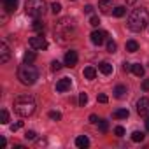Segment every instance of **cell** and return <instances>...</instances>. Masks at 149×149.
<instances>
[{"label": "cell", "instance_id": "1", "mask_svg": "<svg viewBox=\"0 0 149 149\" xmlns=\"http://www.w3.org/2000/svg\"><path fill=\"white\" fill-rule=\"evenodd\" d=\"M147 25H149V13L144 7L133 9L132 14L128 16V28L132 32H142Z\"/></svg>", "mask_w": 149, "mask_h": 149}, {"label": "cell", "instance_id": "2", "mask_svg": "<svg viewBox=\"0 0 149 149\" xmlns=\"http://www.w3.org/2000/svg\"><path fill=\"white\" fill-rule=\"evenodd\" d=\"M74 33H76V23H74V19H70V18H61L54 25V35L61 42H65L67 39H72Z\"/></svg>", "mask_w": 149, "mask_h": 149}, {"label": "cell", "instance_id": "3", "mask_svg": "<svg viewBox=\"0 0 149 149\" xmlns=\"http://www.w3.org/2000/svg\"><path fill=\"white\" fill-rule=\"evenodd\" d=\"M14 112L21 118H28L35 112V102L28 95H21L14 100Z\"/></svg>", "mask_w": 149, "mask_h": 149}, {"label": "cell", "instance_id": "4", "mask_svg": "<svg viewBox=\"0 0 149 149\" xmlns=\"http://www.w3.org/2000/svg\"><path fill=\"white\" fill-rule=\"evenodd\" d=\"M18 79L25 84V86H32L37 83L39 79V70L32 65V63H23L18 68Z\"/></svg>", "mask_w": 149, "mask_h": 149}, {"label": "cell", "instance_id": "5", "mask_svg": "<svg viewBox=\"0 0 149 149\" xmlns=\"http://www.w3.org/2000/svg\"><path fill=\"white\" fill-rule=\"evenodd\" d=\"M25 13L30 18H40L46 13V2H44V0H26Z\"/></svg>", "mask_w": 149, "mask_h": 149}, {"label": "cell", "instance_id": "6", "mask_svg": "<svg viewBox=\"0 0 149 149\" xmlns=\"http://www.w3.org/2000/svg\"><path fill=\"white\" fill-rule=\"evenodd\" d=\"M90 37H91V42L95 46H102L105 42V39H107V32H104V30H93Z\"/></svg>", "mask_w": 149, "mask_h": 149}, {"label": "cell", "instance_id": "7", "mask_svg": "<svg viewBox=\"0 0 149 149\" xmlns=\"http://www.w3.org/2000/svg\"><path fill=\"white\" fill-rule=\"evenodd\" d=\"M28 44H30V47H33V49H47V40H46L42 35L32 37Z\"/></svg>", "mask_w": 149, "mask_h": 149}, {"label": "cell", "instance_id": "8", "mask_svg": "<svg viewBox=\"0 0 149 149\" xmlns=\"http://www.w3.org/2000/svg\"><path fill=\"white\" fill-rule=\"evenodd\" d=\"M137 112L142 118H149V98H140L137 102Z\"/></svg>", "mask_w": 149, "mask_h": 149}, {"label": "cell", "instance_id": "9", "mask_svg": "<svg viewBox=\"0 0 149 149\" xmlns=\"http://www.w3.org/2000/svg\"><path fill=\"white\" fill-rule=\"evenodd\" d=\"M98 9H100L102 14H112V11H114L112 0H100V2H98Z\"/></svg>", "mask_w": 149, "mask_h": 149}, {"label": "cell", "instance_id": "10", "mask_svg": "<svg viewBox=\"0 0 149 149\" xmlns=\"http://www.w3.org/2000/svg\"><path fill=\"white\" fill-rule=\"evenodd\" d=\"M70 86H72L70 79H68V77H63V79H60V81L56 83V91L65 93V91H68V90H70Z\"/></svg>", "mask_w": 149, "mask_h": 149}, {"label": "cell", "instance_id": "11", "mask_svg": "<svg viewBox=\"0 0 149 149\" xmlns=\"http://www.w3.org/2000/svg\"><path fill=\"white\" fill-rule=\"evenodd\" d=\"M77 63V53L76 51H67L65 53V65L67 67H76Z\"/></svg>", "mask_w": 149, "mask_h": 149}, {"label": "cell", "instance_id": "12", "mask_svg": "<svg viewBox=\"0 0 149 149\" xmlns=\"http://www.w3.org/2000/svg\"><path fill=\"white\" fill-rule=\"evenodd\" d=\"M9 58H11L9 47H7V44H6V42H2V44H0V61H2V63H7V61H9Z\"/></svg>", "mask_w": 149, "mask_h": 149}, {"label": "cell", "instance_id": "13", "mask_svg": "<svg viewBox=\"0 0 149 149\" xmlns=\"http://www.w3.org/2000/svg\"><path fill=\"white\" fill-rule=\"evenodd\" d=\"M18 4H19V0H4V7L7 13H14L18 9Z\"/></svg>", "mask_w": 149, "mask_h": 149}, {"label": "cell", "instance_id": "14", "mask_svg": "<svg viewBox=\"0 0 149 149\" xmlns=\"http://www.w3.org/2000/svg\"><path fill=\"white\" fill-rule=\"evenodd\" d=\"M76 146L81 147V149H86V147L90 146V139H88L86 135H79V137L76 139Z\"/></svg>", "mask_w": 149, "mask_h": 149}, {"label": "cell", "instance_id": "15", "mask_svg": "<svg viewBox=\"0 0 149 149\" xmlns=\"http://www.w3.org/2000/svg\"><path fill=\"white\" fill-rule=\"evenodd\" d=\"M98 70L104 74V76H109V74H112V65H111L109 61H102V63L98 65Z\"/></svg>", "mask_w": 149, "mask_h": 149}, {"label": "cell", "instance_id": "16", "mask_svg": "<svg viewBox=\"0 0 149 149\" xmlns=\"http://www.w3.org/2000/svg\"><path fill=\"white\" fill-rule=\"evenodd\" d=\"M83 74H84V77H86L88 81H93V79L97 77V68H95V67H86Z\"/></svg>", "mask_w": 149, "mask_h": 149}, {"label": "cell", "instance_id": "17", "mask_svg": "<svg viewBox=\"0 0 149 149\" xmlns=\"http://www.w3.org/2000/svg\"><path fill=\"white\" fill-rule=\"evenodd\" d=\"M126 93H128V90H126V86H123V84H119V86L114 88V97H116V98H125Z\"/></svg>", "mask_w": 149, "mask_h": 149}, {"label": "cell", "instance_id": "18", "mask_svg": "<svg viewBox=\"0 0 149 149\" xmlns=\"http://www.w3.org/2000/svg\"><path fill=\"white\" fill-rule=\"evenodd\" d=\"M128 116H130L128 109H118V111L112 112V118H116V119H126Z\"/></svg>", "mask_w": 149, "mask_h": 149}, {"label": "cell", "instance_id": "19", "mask_svg": "<svg viewBox=\"0 0 149 149\" xmlns=\"http://www.w3.org/2000/svg\"><path fill=\"white\" fill-rule=\"evenodd\" d=\"M132 72L135 74L137 77H142V76H144V67H142L140 63H133V65H132Z\"/></svg>", "mask_w": 149, "mask_h": 149}, {"label": "cell", "instance_id": "20", "mask_svg": "<svg viewBox=\"0 0 149 149\" xmlns=\"http://www.w3.org/2000/svg\"><path fill=\"white\" fill-rule=\"evenodd\" d=\"M126 51H128V53H137V51H139L137 40H128V42H126Z\"/></svg>", "mask_w": 149, "mask_h": 149}, {"label": "cell", "instance_id": "21", "mask_svg": "<svg viewBox=\"0 0 149 149\" xmlns=\"http://www.w3.org/2000/svg\"><path fill=\"white\" fill-rule=\"evenodd\" d=\"M125 13H126V9H125L123 6H118V7H114V11H112V14H114L116 18H121V16H125Z\"/></svg>", "mask_w": 149, "mask_h": 149}, {"label": "cell", "instance_id": "22", "mask_svg": "<svg viewBox=\"0 0 149 149\" xmlns=\"http://www.w3.org/2000/svg\"><path fill=\"white\" fill-rule=\"evenodd\" d=\"M35 58H37V56H35V53L28 51V53H25V56H23V63H32Z\"/></svg>", "mask_w": 149, "mask_h": 149}, {"label": "cell", "instance_id": "23", "mask_svg": "<svg viewBox=\"0 0 149 149\" xmlns=\"http://www.w3.org/2000/svg\"><path fill=\"white\" fill-rule=\"evenodd\" d=\"M0 123H2V125H7L9 123V112L6 109H2V112H0Z\"/></svg>", "mask_w": 149, "mask_h": 149}, {"label": "cell", "instance_id": "24", "mask_svg": "<svg viewBox=\"0 0 149 149\" xmlns=\"http://www.w3.org/2000/svg\"><path fill=\"white\" fill-rule=\"evenodd\" d=\"M144 137H146V135H144L142 132H133V133H132V140H133V142H142Z\"/></svg>", "mask_w": 149, "mask_h": 149}, {"label": "cell", "instance_id": "25", "mask_svg": "<svg viewBox=\"0 0 149 149\" xmlns=\"http://www.w3.org/2000/svg\"><path fill=\"white\" fill-rule=\"evenodd\" d=\"M98 128H100L102 133H105V132L109 130V123H107V119H100V121H98Z\"/></svg>", "mask_w": 149, "mask_h": 149}, {"label": "cell", "instance_id": "26", "mask_svg": "<svg viewBox=\"0 0 149 149\" xmlns=\"http://www.w3.org/2000/svg\"><path fill=\"white\" fill-rule=\"evenodd\" d=\"M32 28H33V30H42V28H44V23H42V21H40L39 18H35V21H33Z\"/></svg>", "mask_w": 149, "mask_h": 149}, {"label": "cell", "instance_id": "27", "mask_svg": "<svg viewBox=\"0 0 149 149\" xmlns=\"http://www.w3.org/2000/svg\"><path fill=\"white\" fill-rule=\"evenodd\" d=\"M116 49H118V44H116L114 40H109V42H107V51H109V53H116Z\"/></svg>", "mask_w": 149, "mask_h": 149}, {"label": "cell", "instance_id": "28", "mask_svg": "<svg viewBox=\"0 0 149 149\" xmlns=\"http://www.w3.org/2000/svg\"><path fill=\"white\" fill-rule=\"evenodd\" d=\"M51 11H53V14H58V13L61 11V6H60L58 2H53V4H51Z\"/></svg>", "mask_w": 149, "mask_h": 149}, {"label": "cell", "instance_id": "29", "mask_svg": "<svg viewBox=\"0 0 149 149\" xmlns=\"http://www.w3.org/2000/svg\"><path fill=\"white\" fill-rule=\"evenodd\" d=\"M49 118H51L53 121H60V119H61V114L56 112V111H51V112H49Z\"/></svg>", "mask_w": 149, "mask_h": 149}, {"label": "cell", "instance_id": "30", "mask_svg": "<svg viewBox=\"0 0 149 149\" xmlns=\"http://www.w3.org/2000/svg\"><path fill=\"white\" fill-rule=\"evenodd\" d=\"M86 102H88V95H86V93H81V95H79V105H83V107H84V105H86Z\"/></svg>", "mask_w": 149, "mask_h": 149}, {"label": "cell", "instance_id": "31", "mask_svg": "<svg viewBox=\"0 0 149 149\" xmlns=\"http://www.w3.org/2000/svg\"><path fill=\"white\" fill-rule=\"evenodd\" d=\"M35 137H37V133H35L33 130H28V132L25 133V139H26V140H33Z\"/></svg>", "mask_w": 149, "mask_h": 149}, {"label": "cell", "instance_id": "32", "mask_svg": "<svg viewBox=\"0 0 149 149\" xmlns=\"http://www.w3.org/2000/svg\"><path fill=\"white\" fill-rule=\"evenodd\" d=\"M90 25H91V26H98V25H100V19H98V16H91V19H90Z\"/></svg>", "mask_w": 149, "mask_h": 149}, {"label": "cell", "instance_id": "33", "mask_svg": "<svg viewBox=\"0 0 149 149\" xmlns=\"http://www.w3.org/2000/svg\"><path fill=\"white\" fill-rule=\"evenodd\" d=\"M60 68H61V63H60V61H53V63H51V70H53V72H58Z\"/></svg>", "mask_w": 149, "mask_h": 149}, {"label": "cell", "instance_id": "34", "mask_svg": "<svg viewBox=\"0 0 149 149\" xmlns=\"http://www.w3.org/2000/svg\"><path fill=\"white\" fill-rule=\"evenodd\" d=\"M114 133H116L118 137H123V135H125V128H123V126H116V130H114Z\"/></svg>", "mask_w": 149, "mask_h": 149}, {"label": "cell", "instance_id": "35", "mask_svg": "<svg viewBox=\"0 0 149 149\" xmlns=\"http://www.w3.org/2000/svg\"><path fill=\"white\" fill-rule=\"evenodd\" d=\"M21 126H23V123H21V121H18V123H14V125H11V130H13V132H18V130L21 128Z\"/></svg>", "mask_w": 149, "mask_h": 149}, {"label": "cell", "instance_id": "36", "mask_svg": "<svg viewBox=\"0 0 149 149\" xmlns=\"http://www.w3.org/2000/svg\"><path fill=\"white\" fill-rule=\"evenodd\" d=\"M107 100H109L107 95H98V102H100V104H107Z\"/></svg>", "mask_w": 149, "mask_h": 149}, {"label": "cell", "instance_id": "37", "mask_svg": "<svg viewBox=\"0 0 149 149\" xmlns=\"http://www.w3.org/2000/svg\"><path fill=\"white\" fill-rule=\"evenodd\" d=\"M123 70H125V72H128V70H132V63H128V61H125V63H123Z\"/></svg>", "mask_w": 149, "mask_h": 149}, {"label": "cell", "instance_id": "38", "mask_svg": "<svg viewBox=\"0 0 149 149\" xmlns=\"http://www.w3.org/2000/svg\"><path fill=\"white\" fill-rule=\"evenodd\" d=\"M142 90H144V91H149V79H146V81L142 83Z\"/></svg>", "mask_w": 149, "mask_h": 149}, {"label": "cell", "instance_id": "39", "mask_svg": "<svg viewBox=\"0 0 149 149\" xmlns=\"http://www.w3.org/2000/svg\"><path fill=\"white\" fill-rule=\"evenodd\" d=\"M98 121H100V119H98L95 114H91V116H90V123H93V125H95V123H98Z\"/></svg>", "mask_w": 149, "mask_h": 149}, {"label": "cell", "instance_id": "40", "mask_svg": "<svg viewBox=\"0 0 149 149\" xmlns=\"http://www.w3.org/2000/svg\"><path fill=\"white\" fill-rule=\"evenodd\" d=\"M84 13H86V14H91V13H93V7H91V6H84Z\"/></svg>", "mask_w": 149, "mask_h": 149}, {"label": "cell", "instance_id": "41", "mask_svg": "<svg viewBox=\"0 0 149 149\" xmlns=\"http://www.w3.org/2000/svg\"><path fill=\"white\" fill-rule=\"evenodd\" d=\"M6 144H7V140L4 137H0V147H6Z\"/></svg>", "mask_w": 149, "mask_h": 149}, {"label": "cell", "instance_id": "42", "mask_svg": "<svg viewBox=\"0 0 149 149\" xmlns=\"http://www.w3.org/2000/svg\"><path fill=\"white\" fill-rule=\"evenodd\" d=\"M144 123H146V130L149 132V118H146V121H144Z\"/></svg>", "mask_w": 149, "mask_h": 149}, {"label": "cell", "instance_id": "43", "mask_svg": "<svg viewBox=\"0 0 149 149\" xmlns=\"http://www.w3.org/2000/svg\"><path fill=\"white\" fill-rule=\"evenodd\" d=\"M135 2H137V0H126V4H128V6H132V4H135Z\"/></svg>", "mask_w": 149, "mask_h": 149}]
</instances>
